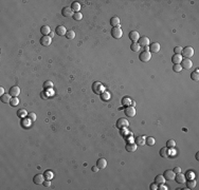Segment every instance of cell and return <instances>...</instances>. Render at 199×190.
<instances>
[{"label": "cell", "mask_w": 199, "mask_h": 190, "mask_svg": "<svg viewBox=\"0 0 199 190\" xmlns=\"http://www.w3.org/2000/svg\"><path fill=\"white\" fill-rule=\"evenodd\" d=\"M70 8L72 9L73 12L78 13V12H80V10H81V4H80V2H78V1H74V2H72V4H71V6H70Z\"/></svg>", "instance_id": "cell-23"}, {"label": "cell", "mask_w": 199, "mask_h": 190, "mask_svg": "<svg viewBox=\"0 0 199 190\" xmlns=\"http://www.w3.org/2000/svg\"><path fill=\"white\" fill-rule=\"evenodd\" d=\"M43 186L44 187H50L51 186V181L50 180H44V182H43Z\"/></svg>", "instance_id": "cell-44"}, {"label": "cell", "mask_w": 199, "mask_h": 190, "mask_svg": "<svg viewBox=\"0 0 199 190\" xmlns=\"http://www.w3.org/2000/svg\"><path fill=\"white\" fill-rule=\"evenodd\" d=\"M165 179H164V176L163 175H157L156 178H155V183L157 185H161V184H164L165 183Z\"/></svg>", "instance_id": "cell-24"}, {"label": "cell", "mask_w": 199, "mask_h": 190, "mask_svg": "<svg viewBox=\"0 0 199 190\" xmlns=\"http://www.w3.org/2000/svg\"><path fill=\"white\" fill-rule=\"evenodd\" d=\"M97 166H98L99 169H105L107 167V161L104 158L99 159L98 162H97Z\"/></svg>", "instance_id": "cell-16"}, {"label": "cell", "mask_w": 199, "mask_h": 190, "mask_svg": "<svg viewBox=\"0 0 199 190\" xmlns=\"http://www.w3.org/2000/svg\"><path fill=\"white\" fill-rule=\"evenodd\" d=\"M125 114L128 116V117H133L134 115H136V109H134V107H126L125 108Z\"/></svg>", "instance_id": "cell-13"}, {"label": "cell", "mask_w": 199, "mask_h": 190, "mask_svg": "<svg viewBox=\"0 0 199 190\" xmlns=\"http://www.w3.org/2000/svg\"><path fill=\"white\" fill-rule=\"evenodd\" d=\"M110 24H111V27L113 28H117V27H120V18L117 17V16H114L110 19Z\"/></svg>", "instance_id": "cell-20"}, {"label": "cell", "mask_w": 199, "mask_h": 190, "mask_svg": "<svg viewBox=\"0 0 199 190\" xmlns=\"http://www.w3.org/2000/svg\"><path fill=\"white\" fill-rule=\"evenodd\" d=\"M66 37L68 38V39H74V37H75V33H74V31H72V30H70V31H67V33H66Z\"/></svg>", "instance_id": "cell-32"}, {"label": "cell", "mask_w": 199, "mask_h": 190, "mask_svg": "<svg viewBox=\"0 0 199 190\" xmlns=\"http://www.w3.org/2000/svg\"><path fill=\"white\" fill-rule=\"evenodd\" d=\"M128 126H129V122H128L126 118H124V117L119 118L117 120V128H119V129H123V128H126Z\"/></svg>", "instance_id": "cell-4"}, {"label": "cell", "mask_w": 199, "mask_h": 190, "mask_svg": "<svg viewBox=\"0 0 199 190\" xmlns=\"http://www.w3.org/2000/svg\"><path fill=\"white\" fill-rule=\"evenodd\" d=\"M140 45H139V43L138 42H132L131 44H130V50L131 51H133V52H139L140 51Z\"/></svg>", "instance_id": "cell-29"}, {"label": "cell", "mask_w": 199, "mask_h": 190, "mask_svg": "<svg viewBox=\"0 0 199 190\" xmlns=\"http://www.w3.org/2000/svg\"><path fill=\"white\" fill-rule=\"evenodd\" d=\"M134 143H136L138 146H143L144 144H145L144 136H137V137H136V141H134Z\"/></svg>", "instance_id": "cell-25"}, {"label": "cell", "mask_w": 199, "mask_h": 190, "mask_svg": "<svg viewBox=\"0 0 199 190\" xmlns=\"http://www.w3.org/2000/svg\"><path fill=\"white\" fill-rule=\"evenodd\" d=\"M33 182H34V184H36V185L43 184V182H44V175H43V174H40V173H38V174L34 175Z\"/></svg>", "instance_id": "cell-8"}, {"label": "cell", "mask_w": 199, "mask_h": 190, "mask_svg": "<svg viewBox=\"0 0 199 190\" xmlns=\"http://www.w3.org/2000/svg\"><path fill=\"white\" fill-rule=\"evenodd\" d=\"M196 181L193 179V180H189L188 182H187V187L189 188V189H193V188H195L196 187Z\"/></svg>", "instance_id": "cell-27"}, {"label": "cell", "mask_w": 199, "mask_h": 190, "mask_svg": "<svg viewBox=\"0 0 199 190\" xmlns=\"http://www.w3.org/2000/svg\"><path fill=\"white\" fill-rule=\"evenodd\" d=\"M173 70H174V72H177V73H179V72H181L183 69L181 67V64H174V67H173Z\"/></svg>", "instance_id": "cell-38"}, {"label": "cell", "mask_w": 199, "mask_h": 190, "mask_svg": "<svg viewBox=\"0 0 199 190\" xmlns=\"http://www.w3.org/2000/svg\"><path fill=\"white\" fill-rule=\"evenodd\" d=\"M44 176H47V180H51V179H52V176H53V174H52V172H51L50 170H47V171L44 172Z\"/></svg>", "instance_id": "cell-41"}, {"label": "cell", "mask_w": 199, "mask_h": 190, "mask_svg": "<svg viewBox=\"0 0 199 190\" xmlns=\"http://www.w3.org/2000/svg\"><path fill=\"white\" fill-rule=\"evenodd\" d=\"M139 58H140L141 61L147 62V61H149L151 59V53H150L149 51H143L142 53H140Z\"/></svg>", "instance_id": "cell-1"}, {"label": "cell", "mask_w": 199, "mask_h": 190, "mask_svg": "<svg viewBox=\"0 0 199 190\" xmlns=\"http://www.w3.org/2000/svg\"><path fill=\"white\" fill-rule=\"evenodd\" d=\"M173 171L175 172V174H177V173H180V172H181V168H180V167H175V168H174V170H173Z\"/></svg>", "instance_id": "cell-46"}, {"label": "cell", "mask_w": 199, "mask_h": 190, "mask_svg": "<svg viewBox=\"0 0 199 190\" xmlns=\"http://www.w3.org/2000/svg\"><path fill=\"white\" fill-rule=\"evenodd\" d=\"M131 100H130V98L129 97H124L123 99H122V103L124 105V106H126V107H129V106H131Z\"/></svg>", "instance_id": "cell-30"}, {"label": "cell", "mask_w": 199, "mask_h": 190, "mask_svg": "<svg viewBox=\"0 0 199 190\" xmlns=\"http://www.w3.org/2000/svg\"><path fill=\"white\" fill-rule=\"evenodd\" d=\"M175 179H176V181L179 183V184H184V183L187 182V176H185L184 174H182L181 172L180 173H177L175 175Z\"/></svg>", "instance_id": "cell-14"}, {"label": "cell", "mask_w": 199, "mask_h": 190, "mask_svg": "<svg viewBox=\"0 0 199 190\" xmlns=\"http://www.w3.org/2000/svg\"><path fill=\"white\" fill-rule=\"evenodd\" d=\"M129 38H130V40L132 42H136L139 40V38H140V35H139V33L137 31H131L129 33Z\"/></svg>", "instance_id": "cell-18"}, {"label": "cell", "mask_w": 199, "mask_h": 190, "mask_svg": "<svg viewBox=\"0 0 199 190\" xmlns=\"http://www.w3.org/2000/svg\"><path fill=\"white\" fill-rule=\"evenodd\" d=\"M181 67L184 70H190L192 67H193V61H192L190 58H184L181 61Z\"/></svg>", "instance_id": "cell-5"}, {"label": "cell", "mask_w": 199, "mask_h": 190, "mask_svg": "<svg viewBox=\"0 0 199 190\" xmlns=\"http://www.w3.org/2000/svg\"><path fill=\"white\" fill-rule=\"evenodd\" d=\"M160 155L162 156V158H167L169 156V148L167 147H164L160 150Z\"/></svg>", "instance_id": "cell-28"}, {"label": "cell", "mask_w": 199, "mask_h": 190, "mask_svg": "<svg viewBox=\"0 0 199 190\" xmlns=\"http://www.w3.org/2000/svg\"><path fill=\"white\" fill-rule=\"evenodd\" d=\"M175 146H176V142L174 140H169L167 142H166V147H167L169 149L175 148Z\"/></svg>", "instance_id": "cell-31"}, {"label": "cell", "mask_w": 199, "mask_h": 190, "mask_svg": "<svg viewBox=\"0 0 199 190\" xmlns=\"http://www.w3.org/2000/svg\"><path fill=\"white\" fill-rule=\"evenodd\" d=\"M11 99H12V96L10 94H3V95H1V101L4 102V103L10 102Z\"/></svg>", "instance_id": "cell-26"}, {"label": "cell", "mask_w": 199, "mask_h": 190, "mask_svg": "<svg viewBox=\"0 0 199 190\" xmlns=\"http://www.w3.org/2000/svg\"><path fill=\"white\" fill-rule=\"evenodd\" d=\"M73 18L75 19L76 21H80V20H82V19H83V14H82L81 12L74 13V14H73Z\"/></svg>", "instance_id": "cell-37"}, {"label": "cell", "mask_w": 199, "mask_h": 190, "mask_svg": "<svg viewBox=\"0 0 199 190\" xmlns=\"http://www.w3.org/2000/svg\"><path fill=\"white\" fill-rule=\"evenodd\" d=\"M4 94V89L3 87H0V95H3Z\"/></svg>", "instance_id": "cell-49"}, {"label": "cell", "mask_w": 199, "mask_h": 190, "mask_svg": "<svg viewBox=\"0 0 199 190\" xmlns=\"http://www.w3.org/2000/svg\"><path fill=\"white\" fill-rule=\"evenodd\" d=\"M199 153H196V160H199V155H198Z\"/></svg>", "instance_id": "cell-50"}, {"label": "cell", "mask_w": 199, "mask_h": 190, "mask_svg": "<svg viewBox=\"0 0 199 190\" xmlns=\"http://www.w3.org/2000/svg\"><path fill=\"white\" fill-rule=\"evenodd\" d=\"M40 32L43 36H48L49 34H51V28L49 25H43V27L40 29Z\"/></svg>", "instance_id": "cell-22"}, {"label": "cell", "mask_w": 199, "mask_h": 190, "mask_svg": "<svg viewBox=\"0 0 199 190\" xmlns=\"http://www.w3.org/2000/svg\"><path fill=\"white\" fill-rule=\"evenodd\" d=\"M138 148V145L136 143H128L126 145V150L128 152H134Z\"/></svg>", "instance_id": "cell-19"}, {"label": "cell", "mask_w": 199, "mask_h": 190, "mask_svg": "<svg viewBox=\"0 0 199 190\" xmlns=\"http://www.w3.org/2000/svg\"><path fill=\"white\" fill-rule=\"evenodd\" d=\"M145 143L148 146H154V145H155V143H156V141H155L154 137H146V142Z\"/></svg>", "instance_id": "cell-35"}, {"label": "cell", "mask_w": 199, "mask_h": 190, "mask_svg": "<svg viewBox=\"0 0 199 190\" xmlns=\"http://www.w3.org/2000/svg\"><path fill=\"white\" fill-rule=\"evenodd\" d=\"M181 55H183L185 58H190L194 55V49L192 47H185L184 49H182Z\"/></svg>", "instance_id": "cell-3"}, {"label": "cell", "mask_w": 199, "mask_h": 190, "mask_svg": "<svg viewBox=\"0 0 199 190\" xmlns=\"http://www.w3.org/2000/svg\"><path fill=\"white\" fill-rule=\"evenodd\" d=\"M28 117H29V119L32 120V122H35L36 120V114L34 112H30L28 114Z\"/></svg>", "instance_id": "cell-39"}, {"label": "cell", "mask_w": 199, "mask_h": 190, "mask_svg": "<svg viewBox=\"0 0 199 190\" xmlns=\"http://www.w3.org/2000/svg\"><path fill=\"white\" fill-rule=\"evenodd\" d=\"M111 36L115 39H120L122 36H123V31L120 27H117V28H112L111 30Z\"/></svg>", "instance_id": "cell-2"}, {"label": "cell", "mask_w": 199, "mask_h": 190, "mask_svg": "<svg viewBox=\"0 0 199 190\" xmlns=\"http://www.w3.org/2000/svg\"><path fill=\"white\" fill-rule=\"evenodd\" d=\"M185 176H188L189 178V180H193L194 179V176H195V174H194V172L193 171H189V173L185 175Z\"/></svg>", "instance_id": "cell-43"}, {"label": "cell", "mask_w": 199, "mask_h": 190, "mask_svg": "<svg viewBox=\"0 0 199 190\" xmlns=\"http://www.w3.org/2000/svg\"><path fill=\"white\" fill-rule=\"evenodd\" d=\"M101 89H102V83L100 82H94L93 86H92V90L95 94H100L101 92Z\"/></svg>", "instance_id": "cell-21"}, {"label": "cell", "mask_w": 199, "mask_h": 190, "mask_svg": "<svg viewBox=\"0 0 199 190\" xmlns=\"http://www.w3.org/2000/svg\"><path fill=\"white\" fill-rule=\"evenodd\" d=\"M91 169H92V171H93V172H98L99 170H100V169L98 168V166H94V167H92Z\"/></svg>", "instance_id": "cell-48"}, {"label": "cell", "mask_w": 199, "mask_h": 190, "mask_svg": "<svg viewBox=\"0 0 199 190\" xmlns=\"http://www.w3.org/2000/svg\"><path fill=\"white\" fill-rule=\"evenodd\" d=\"M182 55L181 54H175V55H173L172 57V61L174 64H180L181 61H182Z\"/></svg>", "instance_id": "cell-15"}, {"label": "cell", "mask_w": 199, "mask_h": 190, "mask_svg": "<svg viewBox=\"0 0 199 190\" xmlns=\"http://www.w3.org/2000/svg\"><path fill=\"white\" fill-rule=\"evenodd\" d=\"M44 89H51L53 87V82L51 81V80H46L43 82V86H42Z\"/></svg>", "instance_id": "cell-36"}, {"label": "cell", "mask_w": 199, "mask_h": 190, "mask_svg": "<svg viewBox=\"0 0 199 190\" xmlns=\"http://www.w3.org/2000/svg\"><path fill=\"white\" fill-rule=\"evenodd\" d=\"M174 52H175V54H181L182 53V47H176L174 49Z\"/></svg>", "instance_id": "cell-42"}, {"label": "cell", "mask_w": 199, "mask_h": 190, "mask_svg": "<svg viewBox=\"0 0 199 190\" xmlns=\"http://www.w3.org/2000/svg\"><path fill=\"white\" fill-rule=\"evenodd\" d=\"M55 32H56V34L58 36H65L66 33H67V30H66V28L64 27V25H58V27L56 28Z\"/></svg>", "instance_id": "cell-17"}, {"label": "cell", "mask_w": 199, "mask_h": 190, "mask_svg": "<svg viewBox=\"0 0 199 190\" xmlns=\"http://www.w3.org/2000/svg\"><path fill=\"white\" fill-rule=\"evenodd\" d=\"M160 190H166V189H169L167 187H166V186H164L163 184H161V185H160V187H158Z\"/></svg>", "instance_id": "cell-47"}, {"label": "cell", "mask_w": 199, "mask_h": 190, "mask_svg": "<svg viewBox=\"0 0 199 190\" xmlns=\"http://www.w3.org/2000/svg\"><path fill=\"white\" fill-rule=\"evenodd\" d=\"M160 49H161V47H160L159 42H152L149 45V52H151V53H159Z\"/></svg>", "instance_id": "cell-12"}, {"label": "cell", "mask_w": 199, "mask_h": 190, "mask_svg": "<svg viewBox=\"0 0 199 190\" xmlns=\"http://www.w3.org/2000/svg\"><path fill=\"white\" fill-rule=\"evenodd\" d=\"M62 14L64 17H71V16H73L74 13L70 6H65V8L62 10Z\"/></svg>", "instance_id": "cell-10"}, {"label": "cell", "mask_w": 199, "mask_h": 190, "mask_svg": "<svg viewBox=\"0 0 199 190\" xmlns=\"http://www.w3.org/2000/svg\"><path fill=\"white\" fill-rule=\"evenodd\" d=\"M149 188H150L151 190H157V189H158V185L156 184V183H154V184H150Z\"/></svg>", "instance_id": "cell-45"}, {"label": "cell", "mask_w": 199, "mask_h": 190, "mask_svg": "<svg viewBox=\"0 0 199 190\" xmlns=\"http://www.w3.org/2000/svg\"><path fill=\"white\" fill-rule=\"evenodd\" d=\"M10 103H11L12 107H16V106H18V105H19V99H18V97H12V99H11Z\"/></svg>", "instance_id": "cell-33"}, {"label": "cell", "mask_w": 199, "mask_h": 190, "mask_svg": "<svg viewBox=\"0 0 199 190\" xmlns=\"http://www.w3.org/2000/svg\"><path fill=\"white\" fill-rule=\"evenodd\" d=\"M175 172L173 171V170H165L164 173H163V176L165 180L167 181H174L175 180Z\"/></svg>", "instance_id": "cell-7"}, {"label": "cell", "mask_w": 199, "mask_h": 190, "mask_svg": "<svg viewBox=\"0 0 199 190\" xmlns=\"http://www.w3.org/2000/svg\"><path fill=\"white\" fill-rule=\"evenodd\" d=\"M138 43H139L140 47H141V45H142V47H149L150 41H149V38H148V37H146V36H142V37H140V38H139Z\"/></svg>", "instance_id": "cell-6"}, {"label": "cell", "mask_w": 199, "mask_h": 190, "mask_svg": "<svg viewBox=\"0 0 199 190\" xmlns=\"http://www.w3.org/2000/svg\"><path fill=\"white\" fill-rule=\"evenodd\" d=\"M52 42V37L51 36H42L40 38V44H42L43 47H48Z\"/></svg>", "instance_id": "cell-11"}, {"label": "cell", "mask_w": 199, "mask_h": 190, "mask_svg": "<svg viewBox=\"0 0 199 190\" xmlns=\"http://www.w3.org/2000/svg\"><path fill=\"white\" fill-rule=\"evenodd\" d=\"M25 115H27V111H25L24 109H20V110L18 111V116L19 117H23Z\"/></svg>", "instance_id": "cell-40"}, {"label": "cell", "mask_w": 199, "mask_h": 190, "mask_svg": "<svg viewBox=\"0 0 199 190\" xmlns=\"http://www.w3.org/2000/svg\"><path fill=\"white\" fill-rule=\"evenodd\" d=\"M9 94L12 97H17L19 94H20V88H19L18 86H13V87H11Z\"/></svg>", "instance_id": "cell-9"}, {"label": "cell", "mask_w": 199, "mask_h": 190, "mask_svg": "<svg viewBox=\"0 0 199 190\" xmlns=\"http://www.w3.org/2000/svg\"><path fill=\"white\" fill-rule=\"evenodd\" d=\"M198 69H196V71L195 72H193V73L191 74V78L193 80H195V81H198V79H199V75H198Z\"/></svg>", "instance_id": "cell-34"}]
</instances>
